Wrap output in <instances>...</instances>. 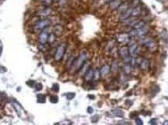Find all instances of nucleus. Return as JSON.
<instances>
[{
	"mask_svg": "<svg viewBox=\"0 0 168 125\" xmlns=\"http://www.w3.org/2000/svg\"><path fill=\"white\" fill-rule=\"evenodd\" d=\"M86 61H87V54L84 52H83L82 53H81V55L78 56V58L77 59L73 60L71 68L75 70L76 71H78L81 70V68H83Z\"/></svg>",
	"mask_w": 168,
	"mask_h": 125,
	"instance_id": "f257e3e1",
	"label": "nucleus"
},
{
	"mask_svg": "<svg viewBox=\"0 0 168 125\" xmlns=\"http://www.w3.org/2000/svg\"><path fill=\"white\" fill-rule=\"evenodd\" d=\"M12 104H13V107H14L16 112L17 113V114L20 117V118H26V112L22 107V106L20 105V103L17 101V100L12 98Z\"/></svg>",
	"mask_w": 168,
	"mask_h": 125,
	"instance_id": "f03ea898",
	"label": "nucleus"
},
{
	"mask_svg": "<svg viewBox=\"0 0 168 125\" xmlns=\"http://www.w3.org/2000/svg\"><path fill=\"white\" fill-rule=\"evenodd\" d=\"M51 24V21L49 19H45L40 20V21L36 23V25L34 26V30L36 32H39V31H43L46 29L47 27H48Z\"/></svg>",
	"mask_w": 168,
	"mask_h": 125,
	"instance_id": "7ed1b4c3",
	"label": "nucleus"
},
{
	"mask_svg": "<svg viewBox=\"0 0 168 125\" xmlns=\"http://www.w3.org/2000/svg\"><path fill=\"white\" fill-rule=\"evenodd\" d=\"M65 50H66L65 44H61V45L57 46V48L56 49L55 54H54V59L56 62L61 61V59H63L64 55L65 53Z\"/></svg>",
	"mask_w": 168,
	"mask_h": 125,
	"instance_id": "20e7f679",
	"label": "nucleus"
},
{
	"mask_svg": "<svg viewBox=\"0 0 168 125\" xmlns=\"http://www.w3.org/2000/svg\"><path fill=\"white\" fill-rule=\"evenodd\" d=\"M143 44L144 45L147 49H149L150 51H153L157 49V43H156L152 38H146L142 41Z\"/></svg>",
	"mask_w": 168,
	"mask_h": 125,
	"instance_id": "39448f33",
	"label": "nucleus"
},
{
	"mask_svg": "<svg viewBox=\"0 0 168 125\" xmlns=\"http://www.w3.org/2000/svg\"><path fill=\"white\" fill-rule=\"evenodd\" d=\"M129 53L130 55L133 56V57H134V56H136L137 53H138V46L136 45V43L135 42H129Z\"/></svg>",
	"mask_w": 168,
	"mask_h": 125,
	"instance_id": "423d86ee",
	"label": "nucleus"
},
{
	"mask_svg": "<svg viewBox=\"0 0 168 125\" xmlns=\"http://www.w3.org/2000/svg\"><path fill=\"white\" fill-rule=\"evenodd\" d=\"M49 34L48 32L47 31H43L40 34L39 36V42L41 45H44L48 41V39H49Z\"/></svg>",
	"mask_w": 168,
	"mask_h": 125,
	"instance_id": "0eeeda50",
	"label": "nucleus"
},
{
	"mask_svg": "<svg viewBox=\"0 0 168 125\" xmlns=\"http://www.w3.org/2000/svg\"><path fill=\"white\" fill-rule=\"evenodd\" d=\"M95 72L92 69H88L84 74V79L86 81H91V80H92L95 78Z\"/></svg>",
	"mask_w": 168,
	"mask_h": 125,
	"instance_id": "6e6552de",
	"label": "nucleus"
},
{
	"mask_svg": "<svg viewBox=\"0 0 168 125\" xmlns=\"http://www.w3.org/2000/svg\"><path fill=\"white\" fill-rule=\"evenodd\" d=\"M110 71H111V66H110L109 65H107V64H105V65H104L101 68L100 74L102 76H107L109 74Z\"/></svg>",
	"mask_w": 168,
	"mask_h": 125,
	"instance_id": "1a4fd4ad",
	"label": "nucleus"
},
{
	"mask_svg": "<svg viewBox=\"0 0 168 125\" xmlns=\"http://www.w3.org/2000/svg\"><path fill=\"white\" fill-rule=\"evenodd\" d=\"M121 3H122L121 0H112V1L109 2V7L112 10L118 9V8L120 6Z\"/></svg>",
	"mask_w": 168,
	"mask_h": 125,
	"instance_id": "9d476101",
	"label": "nucleus"
},
{
	"mask_svg": "<svg viewBox=\"0 0 168 125\" xmlns=\"http://www.w3.org/2000/svg\"><path fill=\"white\" fill-rule=\"evenodd\" d=\"M140 68L142 70H146L148 69V67L150 66V62L148 59H143L141 60V62L140 63Z\"/></svg>",
	"mask_w": 168,
	"mask_h": 125,
	"instance_id": "9b49d317",
	"label": "nucleus"
},
{
	"mask_svg": "<svg viewBox=\"0 0 168 125\" xmlns=\"http://www.w3.org/2000/svg\"><path fill=\"white\" fill-rule=\"evenodd\" d=\"M147 33H148V28H146V26H143V28H140V29H136L137 36H143Z\"/></svg>",
	"mask_w": 168,
	"mask_h": 125,
	"instance_id": "f8f14e48",
	"label": "nucleus"
},
{
	"mask_svg": "<svg viewBox=\"0 0 168 125\" xmlns=\"http://www.w3.org/2000/svg\"><path fill=\"white\" fill-rule=\"evenodd\" d=\"M128 9H129V4L127 2H125L123 4H121L120 6L118 8V13L122 14L123 13H125Z\"/></svg>",
	"mask_w": 168,
	"mask_h": 125,
	"instance_id": "ddd939ff",
	"label": "nucleus"
},
{
	"mask_svg": "<svg viewBox=\"0 0 168 125\" xmlns=\"http://www.w3.org/2000/svg\"><path fill=\"white\" fill-rule=\"evenodd\" d=\"M129 34L127 35V34H121L118 36V40L119 41L120 43H127V42H129Z\"/></svg>",
	"mask_w": 168,
	"mask_h": 125,
	"instance_id": "4468645a",
	"label": "nucleus"
},
{
	"mask_svg": "<svg viewBox=\"0 0 168 125\" xmlns=\"http://www.w3.org/2000/svg\"><path fill=\"white\" fill-rule=\"evenodd\" d=\"M140 14H141V8L138 6L136 7H134L132 12V17H136Z\"/></svg>",
	"mask_w": 168,
	"mask_h": 125,
	"instance_id": "2eb2a0df",
	"label": "nucleus"
},
{
	"mask_svg": "<svg viewBox=\"0 0 168 125\" xmlns=\"http://www.w3.org/2000/svg\"><path fill=\"white\" fill-rule=\"evenodd\" d=\"M112 114L116 117H118V118H123L124 117V113L120 109H114V110H112Z\"/></svg>",
	"mask_w": 168,
	"mask_h": 125,
	"instance_id": "dca6fc26",
	"label": "nucleus"
},
{
	"mask_svg": "<svg viewBox=\"0 0 168 125\" xmlns=\"http://www.w3.org/2000/svg\"><path fill=\"white\" fill-rule=\"evenodd\" d=\"M36 99H37V102L40 103H44L46 102V96L43 94H38L36 95Z\"/></svg>",
	"mask_w": 168,
	"mask_h": 125,
	"instance_id": "f3484780",
	"label": "nucleus"
},
{
	"mask_svg": "<svg viewBox=\"0 0 168 125\" xmlns=\"http://www.w3.org/2000/svg\"><path fill=\"white\" fill-rule=\"evenodd\" d=\"M123 70H124V72L126 74H129L133 70V66L131 65L130 63H126V65L123 66Z\"/></svg>",
	"mask_w": 168,
	"mask_h": 125,
	"instance_id": "a211bd4d",
	"label": "nucleus"
},
{
	"mask_svg": "<svg viewBox=\"0 0 168 125\" xmlns=\"http://www.w3.org/2000/svg\"><path fill=\"white\" fill-rule=\"evenodd\" d=\"M54 31L55 35H60L61 33L63 32V27L60 25H56L54 27Z\"/></svg>",
	"mask_w": 168,
	"mask_h": 125,
	"instance_id": "6ab92c4d",
	"label": "nucleus"
},
{
	"mask_svg": "<svg viewBox=\"0 0 168 125\" xmlns=\"http://www.w3.org/2000/svg\"><path fill=\"white\" fill-rule=\"evenodd\" d=\"M50 12H51L50 9H44V10L40 11L39 15H40V16H47V15H49L50 14Z\"/></svg>",
	"mask_w": 168,
	"mask_h": 125,
	"instance_id": "aec40b11",
	"label": "nucleus"
},
{
	"mask_svg": "<svg viewBox=\"0 0 168 125\" xmlns=\"http://www.w3.org/2000/svg\"><path fill=\"white\" fill-rule=\"evenodd\" d=\"M143 26H145V22L143 21H139L136 25L133 26V29H140V28H143Z\"/></svg>",
	"mask_w": 168,
	"mask_h": 125,
	"instance_id": "412c9836",
	"label": "nucleus"
},
{
	"mask_svg": "<svg viewBox=\"0 0 168 125\" xmlns=\"http://www.w3.org/2000/svg\"><path fill=\"white\" fill-rule=\"evenodd\" d=\"M64 96H66V98L68 100H71L72 99L75 98V93H67V94H65Z\"/></svg>",
	"mask_w": 168,
	"mask_h": 125,
	"instance_id": "4be33fe9",
	"label": "nucleus"
},
{
	"mask_svg": "<svg viewBox=\"0 0 168 125\" xmlns=\"http://www.w3.org/2000/svg\"><path fill=\"white\" fill-rule=\"evenodd\" d=\"M111 70L113 73H116L118 70V63L116 61H114L112 64V66H111Z\"/></svg>",
	"mask_w": 168,
	"mask_h": 125,
	"instance_id": "5701e85b",
	"label": "nucleus"
},
{
	"mask_svg": "<svg viewBox=\"0 0 168 125\" xmlns=\"http://www.w3.org/2000/svg\"><path fill=\"white\" fill-rule=\"evenodd\" d=\"M50 101L52 103H57L58 102V96L56 95H53L50 96Z\"/></svg>",
	"mask_w": 168,
	"mask_h": 125,
	"instance_id": "b1692460",
	"label": "nucleus"
},
{
	"mask_svg": "<svg viewBox=\"0 0 168 125\" xmlns=\"http://www.w3.org/2000/svg\"><path fill=\"white\" fill-rule=\"evenodd\" d=\"M51 90H52L53 91H54V92H55V93L59 92V90H60V86H59V84H58V83H54V84H53Z\"/></svg>",
	"mask_w": 168,
	"mask_h": 125,
	"instance_id": "393cba45",
	"label": "nucleus"
},
{
	"mask_svg": "<svg viewBox=\"0 0 168 125\" xmlns=\"http://www.w3.org/2000/svg\"><path fill=\"white\" fill-rule=\"evenodd\" d=\"M41 1L43 5L46 6H50L53 3V0H41Z\"/></svg>",
	"mask_w": 168,
	"mask_h": 125,
	"instance_id": "a878e982",
	"label": "nucleus"
},
{
	"mask_svg": "<svg viewBox=\"0 0 168 125\" xmlns=\"http://www.w3.org/2000/svg\"><path fill=\"white\" fill-rule=\"evenodd\" d=\"M26 84L30 87H34L36 85V82L34 80H29L28 81H26Z\"/></svg>",
	"mask_w": 168,
	"mask_h": 125,
	"instance_id": "bb28decb",
	"label": "nucleus"
},
{
	"mask_svg": "<svg viewBox=\"0 0 168 125\" xmlns=\"http://www.w3.org/2000/svg\"><path fill=\"white\" fill-rule=\"evenodd\" d=\"M43 89V84L40 83H36L35 85V90L36 91H40Z\"/></svg>",
	"mask_w": 168,
	"mask_h": 125,
	"instance_id": "cd10ccee",
	"label": "nucleus"
},
{
	"mask_svg": "<svg viewBox=\"0 0 168 125\" xmlns=\"http://www.w3.org/2000/svg\"><path fill=\"white\" fill-rule=\"evenodd\" d=\"M98 120H99V116L97 115V114L92 116V118H91V121H92V123H96Z\"/></svg>",
	"mask_w": 168,
	"mask_h": 125,
	"instance_id": "c85d7f7f",
	"label": "nucleus"
},
{
	"mask_svg": "<svg viewBox=\"0 0 168 125\" xmlns=\"http://www.w3.org/2000/svg\"><path fill=\"white\" fill-rule=\"evenodd\" d=\"M54 40H55V34H54V33L50 34V36H49V39H48V42L52 43L53 41H54Z\"/></svg>",
	"mask_w": 168,
	"mask_h": 125,
	"instance_id": "c756f323",
	"label": "nucleus"
},
{
	"mask_svg": "<svg viewBox=\"0 0 168 125\" xmlns=\"http://www.w3.org/2000/svg\"><path fill=\"white\" fill-rule=\"evenodd\" d=\"M136 124H138V125H143V120L140 118H137L136 119Z\"/></svg>",
	"mask_w": 168,
	"mask_h": 125,
	"instance_id": "7c9ffc66",
	"label": "nucleus"
},
{
	"mask_svg": "<svg viewBox=\"0 0 168 125\" xmlns=\"http://www.w3.org/2000/svg\"><path fill=\"white\" fill-rule=\"evenodd\" d=\"M87 111H88V114H92V113L94 112V109H93L92 107H88V108H87Z\"/></svg>",
	"mask_w": 168,
	"mask_h": 125,
	"instance_id": "2f4dec72",
	"label": "nucleus"
},
{
	"mask_svg": "<svg viewBox=\"0 0 168 125\" xmlns=\"http://www.w3.org/2000/svg\"><path fill=\"white\" fill-rule=\"evenodd\" d=\"M137 113L136 112H133V113H131L130 114V118H136V116H137Z\"/></svg>",
	"mask_w": 168,
	"mask_h": 125,
	"instance_id": "473e14b6",
	"label": "nucleus"
},
{
	"mask_svg": "<svg viewBox=\"0 0 168 125\" xmlns=\"http://www.w3.org/2000/svg\"><path fill=\"white\" fill-rule=\"evenodd\" d=\"M88 97L90 98L91 100H95V95H92V94H89V95L88 96Z\"/></svg>",
	"mask_w": 168,
	"mask_h": 125,
	"instance_id": "72a5a7b5",
	"label": "nucleus"
},
{
	"mask_svg": "<svg viewBox=\"0 0 168 125\" xmlns=\"http://www.w3.org/2000/svg\"><path fill=\"white\" fill-rule=\"evenodd\" d=\"M150 124H157V121H156V120L155 119H152L150 121Z\"/></svg>",
	"mask_w": 168,
	"mask_h": 125,
	"instance_id": "f704fd0d",
	"label": "nucleus"
},
{
	"mask_svg": "<svg viewBox=\"0 0 168 125\" xmlns=\"http://www.w3.org/2000/svg\"><path fill=\"white\" fill-rule=\"evenodd\" d=\"M2 53V44H1V55Z\"/></svg>",
	"mask_w": 168,
	"mask_h": 125,
	"instance_id": "c9c22d12",
	"label": "nucleus"
},
{
	"mask_svg": "<svg viewBox=\"0 0 168 125\" xmlns=\"http://www.w3.org/2000/svg\"><path fill=\"white\" fill-rule=\"evenodd\" d=\"M157 2H161L162 0H157Z\"/></svg>",
	"mask_w": 168,
	"mask_h": 125,
	"instance_id": "e433bc0d",
	"label": "nucleus"
},
{
	"mask_svg": "<svg viewBox=\"0 0 168 125\" xmlns=\"http://www.w3.org/2000/svg\"><path fill=\"white\" fill-rule=\"evenodd\" d=\"M55 1H59V0H55Z\"/></svg>",
	"mask_w": 168,
	"mask_h": 125,
	"instance_id": "4c0bfd02",
	"label": "nucleus"
},
{
	"mask_svg": "<svg viewBox=\"0 0 168 125\" xmlns=\"http://www.w3.org/2000/svg\"><path fill=\"white\" fill-rule=\"evenodd\" d=\"M2 1H5V0H2Z\"/></svg>",
	"mask_w": 168,
	"mask_h": 125,
	"instance_id": "58836bf2",
	"label": "nucleus"
}]
</instances>
